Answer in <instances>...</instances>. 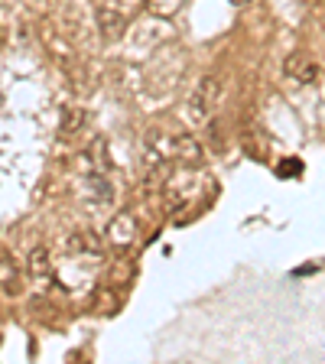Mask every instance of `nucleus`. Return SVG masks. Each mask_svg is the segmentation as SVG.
<instances>
[{
  "label": "nucleus",
  "instance_id": "f257e3e1",
  "mask_svg": "<svg viewBox=\"0 0 325 364\" xmlns=\"http://www.w3.org/2000/svg\"><path fill=\"white\" fill-rule=\"evenodd\" d=\"M221 98H225V82L218 75H208L198 82V88L192 91L189 98V111L196 121H208L215 111L221 107Z\"/></svg>",
  "mask_w": 325,
  "mask_h": 364
},
{
  "label": "nucleus",
  "instance_id": "f03ea898",
  "mask_svg": "<svg viewBox=\"0 0 325 364\" xmlns=\"http://www.w3.org/2000/svg\"><path fill=\"white\" fill-rule=\"evenodd\" d=\"M283 75H289L293 82H299V85H309V82H316L319 65L306 53H293V55L283 59Z\"/></svg>",
  "mask_w": 325,
  "mask_h": 364
},
{
  "label": "nucleus",
  "instance_id": "7ed1b4c3",
  "mask_svg": "<svg viewBox=\"0 0 325 364\" xmlns=\"http://www.w3.org/2000/svg\"><path fill=\"white\" fill-rule=\"evenodd\" d=\"M98 30H101V36L105 39H117L124 33V16L117 14V10H111V7L98 10Z\"/></svg>",
  "mask_w": 325,
  "mask_h": 364
},
{
  "label": "nucleus",
  "instance_id": "20e7f679",
  "mask_svg": "<svg viewBox=\"0 0 325 364\" xmlns=\"http://www.w3.org/2000/svg\"><path fill=\"white\" fill-rule=\"evenodd\" d=\"M176 150H179V156L186 159V163H198V159H202V144H198L196 136H179V140H176Z\"/></svg>",
  "mask_w": 325,
  "mask_h": 364
},
{
  "label": "nucleus",
  "instance_id": "39448f33",
  "mask_svg": "<svg viewBox=\"0 0 325 364\" xmlns=\"http://www.w3.org/2000/svg\"><path fill=\"white\" fill-rule=\"evenodd\" d=\"M0 283L10 289V293H16V267H14V260L10 257H0Z\"/></svg>",
  "mask_w": 325,
  "mask_h": 364
},
{
  "label": "nucleus",
  "instance_id": "423d86ee",
  "mask_svg": "<svg viewBox=\"0 0 325 364\" xmlns=\"http://www.w3.org/2000/svg\"><path fill=\"white\" fill-rule=\"evenodd\" d=\"M130 225V218L127 215H121V218L111 225V241H117V244H127V241H134V231H124V228Z\"/></svg>",
  "mask_w": 325,
  "mask_h": 364
},
{
  "label": "nucleus",
  "instance_id": "0eeeda50",
  "mask_svg": "<svg viewBox=\"0 0 325 364\" xmlns=\"http://www.w3.org/2000/svg\"><path fill=\"white\" fill-rule=\"evenodd\" d=\"M46 267V250H36V254H33V270H43Z\"/></svg>",
  "mask_w": 325,
  "mask_h": 364
},
{
  "label": "nucleus",
  "instance_id": "6e6552de",
  "mask_svg": "<svg viewBox=\"0 0 325 364\" xmlns=\"http://www.w3.org/2000/svg\"><path fill=\"white\" fill-rule=\"evenodd\" d=\"M231 4H235V7H247L250 0H231Z\"/></svg>",
  "mask_w": 325,
  "mask_h": 364
}]
</instances>
